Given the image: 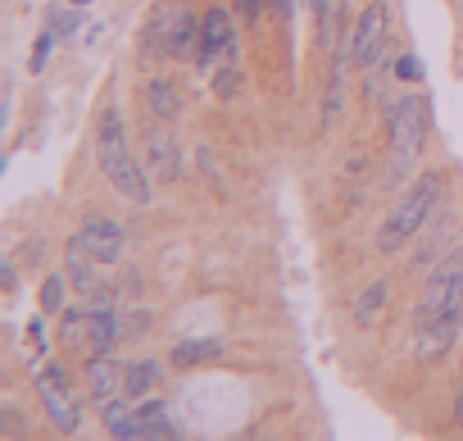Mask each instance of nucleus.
I'll list each match as a JSON object with an SVG mask.
<instances>
[{"mask_svg": "<svg viewBox=\"0 0 463 441\" xmlns=\"http://www.w3.org/2000/svg\"><path fill=\"white\" fill-rule=\"evenodd\" d=\"M350 60L359 69H377V60L386 55V0H368V5L354 14V28L345 37Z\"/></svg>", "mask_w": 463, "mask_h": 441, "instance_id": "7", "label": "nucleus"}, {"mask_svg": "<svg viewBox=\"0 0 463 441\" xmlns=\"http://www.w3.org/2000/svg\"><path fill=\"white\" fill-rule=\"evenodd\" d=\"M264 5H269V0H237L241 19H260V14H264Z\"/></svg>", "mask_w": 463, "mask_h": 441, "instance_id": "27", "label": "nucleus"}, {"mask_svg": "<svg viewBox=\"0 0 463 441\" xmlns=\"http://www.w3.org/2000/svg\"><path fill=\"white\" fill-rule=\"evenodd\" d=\"M91 255L78 246V242H69V251H64V269H69V283L78 287V292H96V273H91Z\"/></svg>", "mask_w": 463, "mask_h": 441, "instance_id": "17", "label": "nucleus"}, {"mask_svg": "<svg viewBox=\"0 0 463 441\" xmlns=\"http://www.w3.org/2000/svg\"><path fill=\"white\" fill-rule=\"evenodd\" d=\"M382 305H386V278H377V283H373V287L354 301V323H377Z\"/></svg>", "mask_w": 463, "mask_h": 441, "instance_id": "19", "label": "nucleus"}, {"mask_svg": "<svg viewBox=\"0 0 463 441\" xmlns=\"http://www.w3.org/2000/svg\"><path fill=\"white\" fill-rule=\"evenodd\" d=\"M177 14H182V5L177 0H159L155 5V14H150V24H146V33H141V64L150 60H168V42H173V24H177Z\"/></svg>", "mask_w": 463, "mask_h": 441, "instance_id": "11", "label": "nucleus"}, {"mask_svg": "<svg viewBox=\"0 0 463 441\" xmlns=\"http://www.w3.org/2000/svg\"><path fill=\"white\" fill-rule=\"evenodd\" d=\"M123 341L118 310H60V346L82 355H109V346Z\"/></svg>", "mask_w": 463, "mask_h": 441, "instance_id": "5", "label": "nucleus"}, {"mask_svg": "<svg viewBox=\"0 0 463 441\" xmlns=\"http://www.w3.org/2000/svg\"><path fill=\"white\" fill-rule=\"evenodd\" d=\"M155 387H159V364H155V360H132V364H128V382H123L128 400H141V396H150Z\"/></svg>", "mask_w": 463, "mask_h": 441, "instance_id": "16", "label": "nucleus"}, {"mask_svg": "<svg viewBox=\"0 0 463 441\" xmlns=\"http://www.w3.org/2000/svg\"><path fill=\"white\" fill-rule=\"evenodd\" d=\"M96 264H118V255H123V224H114V218H87V224L78 228V237H73Z\"/></svg>", "mask_w": 463, "mask_h": 441, "instance_id": "10", "label": "nucleus"}, {"mask_svg": "<svg viewBox=\"0 0 463 441\" xmlns=\"http://www.w3.org/2000/svg\"><path fill=\"white\" fill-rule=\"evenodd\" d=\"M96 164H100V173L109 177V187H114L123 200L150 205V196H155L150 168L137 164V155H132V146H128V137H123L118 110H105V114L96 119Z\"/></svg>", "mask_w": 463, "mask_h": 441, "instance_id": "2", "label": "nucleus"}, {"mask_svg": "<svg viewBox=\"0 0 463 441\" xmlns=\"http://www.w3.org/2000/svg\"><path fill=\"white\" fill-rule=\"evenodd\" d=\"M454 423H463V391H458V400H454Z\"/></svg>", "mask_w": 463, "mask_h": 441, "instance_id": "28", "label": "nucleus"}, {"mask_svg": "<svg viewBox=\"0 0 463 441\" xmlns=\"http://www.w3.org/2000/svg\"><path fill=\"white\" fill-rule=\"evenodd\" d=\"M28 341L37 346V355L46 350V323H42V319H33V323H28Z\"/></svg>", "mask_w": 463, "mask_h": 441, "instance_id": "26", "label": "nucleus"}, {"mask_svg": "<svg viewBox=\"0 0 463 441\" xmlns=\"http://www.w3.org/2000/svg\"><path fill=\"white\" fill-rule=\"evenodd\" d=\"M458 332H463V246L449 251L427 273V292L413 314V346L422 360H440Z\"/></svg>", "mask_w": 463, "mask_h": 441, "instance_id": "1", "label": "nucleus"}, {"mask_svg": "<svg viewBox=\"0 0 463 441\" xmlns=\"http://www.w3.org/2000/svg\"><path fill=\"white\" fill-rule=\"evenodd\" d=\"M132 436H150V441H168L177 436L173 418H168V405L164 400H146L132 409Z\"/></svg>", "mask_w": 463, "mask_h": 441, "instance_id": "13", "label": "nucleus"}, {"mask_svg": "<svg viewBox=\"0 0 463 441\" xmlns=\"http://www.w3.org/2000/svg\"><path fill=\"white\" fill-rule=\"evenodd\" d=\"M0 432H5V436H24V414L5 409V414H0Z\"/></svg>", "mask_w": 463, "mask_h": 441, "instance_id": "24", "label": "nucleus"}, {"mask_svg": "<svg viewBox=\"0 0 463 441\" xmlns=\"http://www.w3.org/2000/svg\"><path fill=\"white\" fill-rule=\"evenodd\" d=\"M51 28H55L60 42H73L82 33V5H73V0H69L64 10H51Z\"/></svg>", "mask_w": 463, "mask_h": 441, "instance_id": "20", "label": "nucleus"}, {"mask_svg": "<svg viewBox=\"0 0 463 441\" xmlns=\"http://www.w3.org/2000/svg\"><path fill=\"white\" fill-rule=\"evenodd\" d=\"M146 110H150V119H164V123L182 119V87L173 78H155L146 87Z\"/></svg>", "mask_w": 463, "mask_h": 441, "instance_id": "14", "label": "nucleus"}, {"mask_svg": "<svg viewBox=\"0 0 463 441\" xmlns=\"http://www.w3.org/2000/svg\"><path fill=\"white\" fill-rule=\"evenodd\" d=\"M42 310H46V314H60V310H64V278H60V273H51V278L42 283Z\"/></svg>", "mask_w": 463, "mask_h": 441, "instance_id": "23", "label": "nucleus"}, {"mask_svg": "<svg viewBox=\"0 0 463 441\" xmlns=\"http://www.w3.org/2000/svg\"><path fill=\"white\" fill-rule=\"evenodd\" d=\"M55 42H60V37H55V28H46V33L33 42V55H28V69H33V73H42V69L51 64V46H55Z\"/></svg>", "mask_w": 463, "mask_h": 441, "instance_id": "22", "label": "nucleus"}, {"mask_svg": "<svg viewBox=\"0 0 463 441\" xmlns=\"http://www.w3.org/2000/svg\"><path fill=\"white\" fill-rule=\"evenodd\" d=\"M213 91L222 96V101H232L241 91V60H222L218 69H213Z\"/></svg>", "mask_w": 463, "mask_h": 441, "instance_id": "21", "label": "nucleus"}, {"mask_svg": "<svg viewBox=\"0 0 463 441\" xmlns=\"http://www.w3.org/2000/svg\"><path fill=\"white\" fill-rule=\"evenodd\" d=\"M87 378H91L87 387H91V400H96V405L128 396V391H123V382H128V364H123V360H114V355H91Z\"/></svg>", "mask_w": 463, "mask_h": 441, "instance_id": "12", "label": "nucleus"}, {"mask_svg": "<svg viewBox=\"0 0 463 441\" xmlns=\"http://www.w3.org/2000/svg\"><path fill=\"white\" fill-rule=\"evenodd\" d=\"M222 355V341H182V346H173V364L177 369H195V364H209V360H218Z\"/></svg>", "mask_w": 463, "mask_h": 441, "instance_id": "18", "label": "nucleus"}, {"mask_svg": "<svg viewBox=\"0 0 463 441\" xmlns=\"http://www.w3.org/2000/svg\"><path fill=\"white\" fill-rule=\"evenodd\" d=\"M436 200H440V177H436V173H418L413 187L400 191V200H395L391 214L382 218V228H377V251H382V255L404 251V246L422 233V224L431 218Z\"/></svg>", "mask_w": 463, "mask_h": 441, "instance_id": "3", "label": "nucleus"}, {"mask_svg": "<svg viewBox=\"0 0 463 441\" xmlns=\"http://www.w3.org/2000/svg\"><path fill=\"white\" fill-rule=\"evenodd\" d=\"M395 78H404V82H418V78H422V64H418V60H400V64H395Z\"/></svg>", "mask_w": 463, "mask_h": 441, "instance_id": "25", "label": "nucleus"}, {"mask_svg": "<svg viewBox=\"0 0 463 441\" xmlns=\"http://www.w3.org/2000/svg\"><path fill=\"white\" fill-rule=\"evenodd\" d=\"M73 5H91V0H73Z\"/></svg>", "mask_w": 463, "mask_h": 441, "instance_id": "29", "label": "nucleus"}, {"mask_svg": "<svg viewBox=\"0 0 463 441\" xmlns=\"http://www.w3.org/2000/svg\"><path fill=\"white\" fill-rule=\"evenodd\" d=\"M37 391H42L46 418H51L60 432H78V427H82V405L73 400V387H69V378H64V369H60L55 360L42 364V373H37Z\"/></svg>", "mask_w": 463, "mask_h": 441, "instance_id": "8", "label": "nucleus"}, {"mask_svg": "<svg viewBox=\"0 0 463 441\" xmlns=\"http://www.w3.org/2000/svg\"><path fill=\"white\" fill-rule=\"evenodd\" d=\"M200 55V19L191 10L177 14L173 24V42H168V60H195Z\"/></svg>", "mask_w": 463, "mask_h": 441, "instance_id": "15", "label": "nucleus"}, {"mask_svg": "<svg viewBox=\"0 0 463 441\" xmlns=\"http://www.w3.org/2000/svg\"><path fill=\"white\" fill-rule=\"evenodd\" d=\"M146 168L164 187H173L182 177V146H177V137L164 119H155V128L146 132Z\"/></svg>", "mask_w": 463, "mask_h": 441, "instance_id": "9", "label": "nucleus"}, {"mask_svg": "<svg viewBox=\"0 0 463 441\" xmlns=\"http://www.w3.org/2000/svg\"><path fill=\"white\" fill-rule=\"evenodd\" d=\"M427 132H431V110H427V96H418V91L400 96V105H395V114H391L386 187H400V182L413 173V164H418V155H422V146H427Z\"/></svg>", "mask_w": 463, "mask_h": 441, "instance_id": "4", "label": "nucleus"}, {"mask_svg": "<svg viewBox=\"0 0 463 441\" xmlns=\"http://www.w3.org/2000/svg\"><path fill=\"white\" fill-rule=\"evenodd\" d=\"M222 60H241V37H237V19H232V10L213 5L209 14H200V55H195V64L213 69Z\"/></svg>", "mask_w": 463, "mask_h": 441, "instance_id": "6", "label": "nucleus"}]
</instances>
